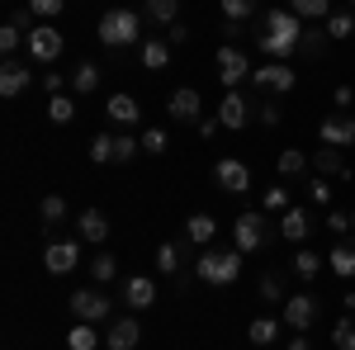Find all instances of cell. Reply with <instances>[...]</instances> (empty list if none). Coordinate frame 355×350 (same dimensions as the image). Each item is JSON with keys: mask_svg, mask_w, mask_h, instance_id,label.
Listing matches in <instances>:
<instances>
[{"mask_svg": "<svg viewBox=\"0 0 355 350\" xmlns=\"http://www.w3.org/2000/svg\"><path fill=\"white\" fill-rule=\"evenodd\" d=\"M299 15L294 10H270L266 19H261V33H256V48L266 57H275V62H294V53H299V38H303V24H294Z\"/></svg>", "mask_w": 355, "mask_h": 350, "instance_id": "obj_1", "label": "cell"}, {"mask_svg": "<svg viewBox=\"0 0 355 350\" xmlns=\"http://www.w3.org/2000/svg\"><path fill=\"white\" fill-rule=\"evenodd\" d=\"M95 33H100L105 48H133L137 38H142V15L137 10H110Z\"/></svg>", "mask_w": 355, "mask_h": 350, "instance_id": "obj_2", "label": "cell"}, {"mask_svg": "<svg viewBox=\"0 0 355 350\" xmlns=\"http://www.w3.org/2000/svg\"><path fill=\"white\" fill-rule=\"evenodd\" d=\"M237 274H242V251H204L199 256V279L214 284V289L232 284Z\"/></svg>", "mask_w": 355, "mask_h": 350, "instance_id": "obj_3", "label": "cell"}, {"mask_svg": "<svg viewBox=\"0 0 355 350\" xmlns=\"http://www.w3.org/2000/svg\"><path fill=\"white\" fill-rule=\"evenodd\" d=\"M71 313H76V322H110L114 303L105 289H76L71 294Z\"/></svg>", "mask_w": 355, "mask_h": 350, "instance_id": "obj_4", "label": "cell"}, {"mask_svg": "<svg viewBox=\"0 0 355 350\" xmlns=\"http://www.w3.org/2000/svg\"><path fill=\"white\" fill-rule=\"evenodd\" d=\"M232 237H237V251H256V246L270 242V227H266V213H256V209H246L237 213V227H232Z\"/></svg>", "mask_w": 355, "mask_h": 350, "instance_id": "obj_5", "label": "cell"}, {"mask_svg": "<svg viewBox=\"0 0 355 350\" xmlns=\"http://www.w3.org/2000/svg\"><path fill=\"white\" fill-rule=\"evenodd\" d=\"M251 71H256V67L246 62L242 48H232V43H223V48H218V81L227 85V90H237L242 81H251Z\"/></svg>", "mask_w": 355, "mask_h": 350, "instance_id": "obj_6", "label": "cell"}, {"mask_svg": "<svg viewBox=\"0 0 355 350\" xmlns=\"http://www.w3.org/2000/svg\"><path fill=\"white\" fill-rule=\"evenodd\" d=\"M251 85L270 90V95H284V90H294V67L289 62H266V67L251 71Z\"/></svg>", "mask_w": 355, "mask_h": 350, "instance_id": "obj_7", "label": "cell"}, {"mask_svg": "<svg viewBox=\"0 0 355 350\" xmlns=\"http://www.w3.org/2000/svg\"><path fill=\"white\" fill-rule=\"evenodd\" d=\"M28 57H33V62H57V57H62V33H57L53 24L28 28Z\"/></svg>", "mask_w": 355, "mask_h": 350, "instance_id": "obj_8", "label": "cell"}, {"mask_svg": "<svg viewBox=\"0 0 355 350\" xmlns=\"http://www.w3.org/2000/svg\"><path fill=\"white\" fill-rule=\"evenodd\" d=\"M214 180H218V189H227V194H246V189H251V170H246L242 161H232V157H223V161L214 166Z\"/></svg>", "mask_w": 355, "mask_h": 350, "instance_id": "obj_9", "label": "cell"}, {"mask_svg": "<svg viewBox=\"0 0 355 350\" xmlns=\"http://www.w3.org/2000/svg\"><path fill=\"white\" fill-rule=\"evenodd\" d=\"M284 322L294 326V331H308V326L318 322V298H313V294L284 298Z\"/></svg>", "mask_w": 355, "mask_h": 350, "instance_id": "obj_10", "label": "cell"}, {"mask_svg": "<svg viewBox=\"0 0 355 350\" xmlns=\"http://www.w3.org/2000/svg\"><path fill=\"white\" fill-rule=\"evenodd\" d=\"M137 341H142V326H137V317H114L110 331H105V346H110V350H133Z\"/></svg>", "mask_w": 355, "mask_h": 350, "instance_id": "obj_11", "label": "cell"}, {"mask_svg": "<svg viewBox=\"0 0 355 350\" xmlns=\"http://www.w3.org/2000/svg\"><path fill=\"white\" fill-rule=\"evenodd\" d=\"M76 261H81V246L76 242H53L48 251H43V265L53 270V274H71Z\"/></svg>", "mask_w": 355, "mask_h": 350, "instance_id": "obj_12", "label": "cell"}, {"mask_svg": "<svg viewBox=\"0 0 355 350\" xmlns=\"http://www.w3.org/2000/svg\"><path fill=\"white\" fill-rule=\"evenodd\" d=\"M171 119L175 123H199V90H190V85H180L175 95H171Z\"/></svg>", "mask_w": 355, "mask_h": 350, "instance_id": "obj_13", "label": "cell"}, {"mask_svg": "<svg viewBox=\"0 0 355 350\" xmlns=\"http://www.w3.org/2000/svg\"><path fill=\"white\" fill-rule=\"evenodd\" d=\"M246 114H251V109H246V95H242V90H227V95L218 100V123H223V128H242Z\"/></svg>", "mask_w": 355, "mask_h": 350, "instance_id": "obj_14", "label": "cell"}, {"mask_svg": "<svg viewBox=\"0 0 355 350\" xmlns=\"http://www.w3.org/2000/svg\"><path fill=\"white\" fill-rule=\"evenodd\" d=\"M322 147H351L355 142V119H341V114H336V119H322Z\"/></svg>", "mask_w": 355, "mask_h": 350, "instance_id": "obj_15", "label": "cell"}, {"mask_svg": "<svg viewBox=\"0 0 355 350\" xmlns=\"http://www.w3.org/2000/svg\"><path fill=\"white\" fill-rule=\"evenodd\" d=\"M28 81H33V76H28L24 62H5V71H0V95L15 100V95H24V90H28Z\"/></svg>", "mask_w": 355, "mask_h": 350, "instance_id": "obj_16", "label": "cell"}, {"mask_svg": "<svg viewBox=\"0 0 355 350\" xmlns=\"http://www.w3.org/2000/svg\"><path fill=\"white\" fill-rule=\"evenodd\" d=\"M279 232H284V242H294V246L308 242V213H303L299 204H294L289 213H279Z\"/></svg>", "mask_w": 355, "mask_h": 350, "instance_id": "obj_17", "label": "cell"}, {"mask_svg": "<svg viewBox=\"0 0 355 350\" xmlns=\"http://www.w3.org/2000/svg\"><path fill=\"white\" fill-rule=\"evenodd\" d=\"M76 227H81V242H105V237H110V218L100 213V209H85V213L76 218Z\"/></svg>", "mask_w": 355, "mask_h": 350, "instance_id": "obj_18", "label": "cell"}, {"mask_svg": "<svg viewBox=\"0 0 355 350\" xmlns=\"http://www.w3.org/2000/svg\"><path fill=\"white\" fill-rule=\"evenodd\" d=\"M251 15H256V0H223V19H227V33H242Z\"/></svg>", "mask_w": 355, "mask_h": 350, "instance_id": "obj_19", "label": "cell"}, {"mask_svg": "<svg viewBox=\"0 0 355 350\" xmlns=\"http://www.w3.org/2000/svg\"><path fill=\"white\" fill-rule=\"evenodd\" d=\"M105 109H110L114 123H137V119H142V105H137L133 95H110V100H105Z\"/></svg>", "mask_w": 355, "mask_h": 350, "instance_id": "obj_20", "label": "cell"}, {"mask_svg": "<svg viewBox=\"0 0 355 350\" xmlns=\"http://www.w3.org/2000/svg\"><path fill=\"white\" fill-rule=\"evenodd\" d=\"M185 237H190L194 246H209L214 237H218V218H209V213H194L190 222H185Z\"/></svg>", "mask_w": 355, "mask_h": 350, "instance_id": "obj_21", "label": "cell"}, {"mask_svg": "<svg viewBox=\"0 0 355 350\" xmlns=\"http://www.w3.org/2000/svg\"><path fill=\"white\" fill-rule=\"evenodd\" d=\"M123 298H128V308H152V303H157V284L137 274V279L123 284Z\"/></svg>", "mask_w": 355, "mask_h": 350, "instance_id": "obj_22", "label": "cell"}, {"mask_svg": "<svg viewBox=\"0 0 355 350\" xmlns=\"http://www.w3.org/2000/svg\"><path fill=\"white\" fill-rule=\"evenodd\" d=\"M313 170H318V175H351L346 161H341V147H322V152L313 157Z\"/></svg>", "mask_w": 355, "mask_h": 350, "instance_id": "obj_23", "label": "cell"}, {"mask_svg": "<svg viewBox=\"0 0 355 350\" xmlns=\"http://www.w3.org/2000/svg\"><path fill=\"white\" fill-rule=\"evenodd\" d=\"M294 274H299L303 284H313L322 274V256L318 251H294Z\"/></svg>", "mask_w": 355, "mask_h": 350, "instance_id": "obj_24", "label": "cell"}, {"mask_svg": "<svg viewBox=\"0 0 355 350\" xmlns=\"http://www.w3.org/2000/svg\"><path fill=\"white\" fill-rule=\"evenodd\" d=\"M71 90H76V95H95V90H100V67H95V62H81L76 76H71Z\"/></svg>", "mask_w": 355, "mask_h": 350, "instance_id": "obj_25", "label": "cell"}, {"mask_svg": "<svg viewBox=\"0 0 355 350\" xmlns=\"http://www.w3.org/2000/svg\"><path fill=\"white\" fill-rule=\"evenodd\" d=\"M147 19L152 24H175L180 19V0H147Z\"/></svg>", "mask_w": 355, "mask_h": 350, "instance_id": "obj_26", "label": "cell"}, {"mask_svg": "<svg viewBox=\"0 0 355 350\" xmlns=\"http://www.w3.org/2000/svg\"><path fill=\"white\" fill-rule=\"evenodd\" d=\"M67 346H71V350H95V346H100V331H95V322L71 326V331H67Z\"/></svg>", "mask_w": 355, "mask_h": 350, "instance_id": "obj_27", "label": "cell"}, {"mask_svg": "<svg viewBox=\"0 0 355 350\" xmlns=\"http://www.w3.org/2000/svg\"><path fill=\"white\" fill-rule=\"evenodd\" d=\"M246 336H251V346H270L275 336H279V322L275 317H256V322L246 326Z\"/></svg>", "mask_w": 355, "mask_h": 350, "instance_id": "obj_28", "label": "cell"}, {"mask_svg": "<svg viewBox=\"0 0 355 350\" xmlns=\"http://www.w3.org/2000/svg\"><path fill=\"white\" fill-rule=\"evenodd\" d=\"M289 10H294L299 19H327L331 0H289Z\"/></svg>", "mask_w": 355, "mask_h": 350, "instance_id": "obj_29", "label": "cell"}, {"mask_svg": "<svg viewBox=\"0 0 355 350\" xmlns=\"http://www.w3.org/2000/svg\"><path fill=\"white\" fill-rule=\"evenodd\" d=\"M157 270H162V274H180V246L175 242L157 246Z\"/></svg>", "mask_w": 355, "mask_h": 350, "instance_id": "obj_30", "label": "cell"}, {"mask_svg": "<svg viewBox=\"0 0 355 350\" xmlns=\"http://www.w3.org/2000/svg\"><path fill=\"white\" fill-rule=\"evenodd\" d=\"M261 209H266V213H289V209H294V204H289V189L270 185V189H266V199H261Z\"/></svg>", "mask_w": 355, "mask_h": 350, "instance_id": "obj_31", "label": "cell"}, {"mask_svg": "<svg viewBox=\"0 0 355 350\" xmlns=\"http://www.w3.org/2000/svg\"><path fill=\"white\" fill-rule=\"evenodd\" d=\"M166 62H171V48L166 43H142V67L147 71H162Z\"/></svg>", "mask_w": 355, "mask_h": 350, "instance_id": "obj_32", "label": "cell"}, {"mask_svg": "<svg viewBox=\"0 0 355 350\" xmlns=\"http://www.w3.org/2000/svg\"><path fill=\"white\" fill-rule=\"evenodd\" d=\"M331 270H336L341 279H351L355 274V246H331Z\"/></svg>", "mask_w": 355, "mask_h": 350, "instance_id": "obj_33", "label": "cell"}, {"mask_svg": "<svg viewBox=\"0 0 355 350\" xmlns=\"http://www.w3.org/2000/svg\"><path fill=\"white\" fill-rule=\"evenodd\" d=\"M327 38H351L355 33V15H346V10H341V15H327Z\"/></svg>", "mask_w": 355, "mask_h": 350, "instance_id": "obj_34", "label": "cell"}, {"mask_svg": "<svg viewBox=\"0 0 355 350\" xmlns=\"http://www.w3.org/2000/svg\"><path fill=\"white\" fill-rule=\"evenodd\" d=\"M38 213H43V222H48V227H53V222H62V218H67V199H62V194H48V199L38 204Z\"/></svg>", "mask_w": 355, "mask_h": 350, "instance_id": "obj_35", "label": "cell"}, {"mask_svg": "<svg viewBox=\"0 0 355 350\" xmlns=\"http://www.w3.org/2000/svg\"><path fill=\"white\" fill-rule=\"evenodd\" d=\"M48 119H53V123H71V119H76V105H71L67 95H53V100H48Z\"/></svg>", "mask_w": 355, "mask_h": 350, "instance_id": "obj_36", "label": "cell"}, {"mask_svg": "<svg viewBox=\"0 0 355 350\" xmlns=\"http://www.w3.org/2000/svg\"><path fill=\"white\" fill-rule=\"evenodd\" d=\"M90 274H95L100 284H114V274H119V265H114V256H110V251H100V256L90 261Z\"/></svg>", "mask_w": 355, "mask_h": 350, "instance_id": "obj_37", "label": "cell"}, {"mask_svg": "<svg viewBox=\"0 0 355 350\" xmlns=\"http://www.w3.org/2000/svg\"><path fill=\"white\" fill-rule=\"evenodd\" d=\"M322 48H327V28H313V33L299 38V53H308V57H322Z\"/></svg>", "mask_w": 355, "mask_h": 350, "instance_id": "obj_38", "label": "cell"}, {"mask_svg": "<svg viewBox=\"0 0 355 350\" xmlns=\"http://www.w3.org/2000/svg\"><path fill=\"white\" fill-rule=\"evenodd\" d=\"M331 341H336V350H355V322L351 317H341V322L331 326Z\"/></svg>", "mask_w": 355, "mask_h": 350, "instance_id": "obj_39", "label": "cell"}, {"mask_svg": "<svg viewBox=\"0 0 355 350\" xmlns=\"http://www.w3.org/2000/svg\"><path fill=\"white\" fill-rule=\"evenodd\" d=\"M90 157L105 166V161H114V133H100L95 142H90Z\"/></svg>", "mask_w": 355, "mask_h": 350, "instance_id": "obj_40", "label": "cell"}, {"mask_svg": "<svg viewBox=\"0 0 355 350\" xmlns=\"http://www.w3.org/2000/svg\"><path fill=\"white\" fill-rule=\"evenodd\" d=\"M303 166H308L303 152H294V147H289V152H279V175H299Z\"/></svg>", "mask_w": 355, "mask_h": 350, "instance_id": "obj_41", "label": "cell"}, {"mask_svg": "<svg viewBox=\"0 0 355 350\" xmlns=\"http://www.w3.org/2000/svg\"><path fill=\"white\" fill-rule=\"evenodd\" d=\"M67 10V0H28V15H43V19H57Z\"/></svg>", "mask_w": 355, "mask_h": 350, "instance_id": "obj_42", "label": "cell"}, {"mask_svg": "<svg viewBox=\"0 0 355 350\" xmlns=\"http://www.w3.org/2000/svg\"><path fill=\"white\" fill-rule=\"evenodd\" d=\"M19 38H24V28H19V24H5V28H0V53H5V57H15Z\"/></svg>", "mask_w": 355, "mask_h": 350, "instance_id": "obj_43", "label": "cell"}, {"mask_svg": "<svg viewBox=\"0 0 355 350\" xmlns=\"http://www.w3.org/2000/svg\"><path fill=\"white\" fill-rule=\"evenodd\" d=\"M142 147L137 137H123V133H114V161H133V152Z\"/></svg>", "mask_w": 355, "mask_h": 350, "instance_id": "obj_44", "label": "cell"}, {"mask_svg": "<svg viewBox=\"0 0 355 350\" xmlns=\"http://www.w3.org/2000/svg\"><path fill=\"white\" fill-rule=\"evenodd\" d=\"M137 142H142V152H152V157H162V152H166V133H162V128H147Z\"/></svg>", "mask_w": 355, "mask_h": 350, "instance_id": "obj_45", "label": "cell"}, {"mask_svg": "<svg viewBox=\"0 0 355 350\" xmlns=\"http://www.w3.org/2000/svg\"><path fill=\"white\" fill-rule=\"evenodd\" d=\"M261 298H266V303H279V298H284V289H279V274H261Z\"/></svg>", "mask_w": 355, "mask_h": 350, "instance_id": "obj_46", "label": "cell"}, {"mask_svg": "<svg viewBox=\"0 0 355 350\" xmlns=\"http://www.w3.org/2000/svg\"><path fill=\"white\" fill-rule=\"evenodd\" d=\"M331 105H336V109L355 105V90H351V85H336V90H331Z\"/></svg>", "mask_w": 355, "mask_h": 350, "instance_id": "obj_47", "label": "cell"}, {"mask_svg": "<svg viewBox=\"0 0 355 350\" xmlns=\"http://www.w3.org/2000/svg\"><path fill=\"white\" fill-rule=\"evenodd\" d=\"M185 38H190V28L180 24V19H175V24H166V43H185Z\"/></svg>", "mask_w": 355, "mask_h": 350, "instance_id": "obj_48", "label": "cell"}, {"mask_svg": "<svg viewBox=\"0 0 355 350\" xmlns=\"http://www.w3.org/2000/svg\"><path fill=\"white\" fill-rule=\"evenodd\" d=\"M327 227L331 232H351V218L346 213H327Z\"/></svg>", "mask_w": 355, "mask_h": 350, "instance_id": "obj_49", "label": "cell"}, {"mask_svg": "<svg viewBox=\"0 0 355 350\" xmlns=\"http://www.w3.org/2000/svg\"><path fill=\"white\" fill-rule=\"evenodd\" d=\"M308 189H313V199H318V204H327V199H331V189H327V180H313V185H308Z\"/></svg>", "mask_w": 355, "mask_h": 350, "instance_id": "obj_50", "label": "cell"}, {"mask_svg": "<svg viewBox=\"0 0 355 350\" xmlns=\"http://www.w3.org/2000/svg\"><path fill=\"white\" fill-rule=\"evenodd\" d=\"M43 90H48V95H62V76L48 71V76H43Z\"/></svg>", "mask_w": 355, "mask_h": 350, "instance_id": "obj_51", "label": "cell"}, {"mask_svg": "<svg viewBox=\"0 0 355 350\" xmlns=\"http://www.w3.org/2000/svg\"><path fill=\"white\" fill-rule=\"evenodd\" d=\"M199 137H218V119H199Z\"/></svg>", "mask_w": 355, "mask_h": 350, "instance_id": "obj_52", "label": "cell"}, {"mask_svg": "<svg viewBox=\"0 0 355 350\" xmlns=\"http://www.w3.org/2000/svg\"><path fill=\"white\" fill-rule=\"evenodd\" d=\"M261 123H279V105H266V109H261Z\"/></svg>", "mask_w": 355, "mask_h": 350, "instance_id": "obj_53", "label": "cell"}, {"mask_svg": "<svg viewBox=\"0 0 355 350\" xmlns=\"http://www.w3.org/2000/svg\"><path fill=\"white\" fill-rule=\"evenodd\" d=\"M289 350H313V341H308V336H303V331H299V336L289 341Z\"/></svg>", "mask_w": 355, "mask_h": 350, "instance_id": "obj_54", "label": "cell"}, {"mask_svg": "<svg viewBox=\"0 0 355 350\" xmlns=\"http://www.w3.org/2000/svg\"><path fill=\"white\" fill-rule=\"evenodd\" d=\"M351 232H355V213H351Z\"/></svg>", "mask_w": 355, "mask_h": 350, "instance_id": "obj_55", "label": "cell"}, {"mask_svg": "<svg viewBox=\"0 0 355 350\" xmlns=\"http://www.w3.org/2000/svg\"><path fill=\"white\" fill-rule=\"evenodd\" d=\"M351 5H355V0H351Z\"/></svg>", "mask_w": 355, "mask_h": 350, "instance_id": "obj_56", "label": "cell"}]
</instances>
